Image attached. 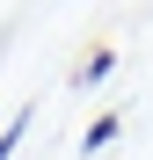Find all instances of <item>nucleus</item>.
<instances>
[{"label": "nucleus", "mask_w": 153, "mask_h": 160, "mask_svg": "<svg viewBox=\"0 0 153 160\" xmlns=\"http://www.w3.org/2000/svg\"><path fill=\"white\" fill-rule=\"evenodd\" d=\"M29 124H37V109H15V117H8V131H0V160H15V153H22Z\"/></svg>", "instance_id": "7ed1b4c3"}, {"label": "nucleus", "mask_w": 153, "mask_h": 160, "mask_svg": "<svg viewBox=\"0 0 153 160\" xmlns=\"http://www.w3.org/2000/svg\"><path fill=\"white\" fill-rule=\"evenodd\" d=\"M117 131H124V117H117V109H102V117L80 131V153H102V146H117Z\"/></svg>", "instance_id": "f03ea898"}, {"label": "nucleus", "mask_w": 153, "mask_h": 160, "mask_svg": "<svg viewBox=\"0 0 153 160\" xmlns=\"http://www.w3.org/2000/svg\"><path fill=\"white\" fill-rule=\"evenodd\" d=\"M110 66H117V44H95V51H88V58H80V66H73V88H95V80H102V73H110Z\"/></svg>", "instance_id": "f257e3e1"}]
</instances>
